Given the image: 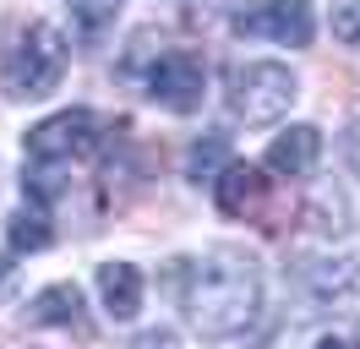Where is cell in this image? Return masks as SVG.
<instances>
[{
  "label": "cell",
  "mask_w": 360,
  "mask_h": 349,
  "mask_svg": "<svg viewBox=\"0 0 360 349\" xmlns=\"http://www.w3.org/2000/svg\"><path fill=\"white\" fill-rule=\"evenodd\" d=\"M262 311V273L246 251H213L191 262L186 284V317L202 338H240Z\"/></svg>",
  "instance_id": "obj_1"
},
{
  "label": "cell",
  "mask_w": 360,
  "mask_h": 349,
  "mask_svg": "<svg viewBox=\"0 0 360 349\" xmlns=\"http://www.w3.org/2000/svg\"><path fill=\"white\" fill-rule=\"evenodd\" d=\"M66 61H71L66 33L49 27V22H27V27L11 33L6 55H0V87H6L11 99H44V93L60 87Z\"/></svg>",
  "instance_id": "obj_2"
},
{
  "label": "cell",
  "mask_w": 360,
  "mask_h": 349,
  "mask_svg": "<svg viewBox=\"0 0 360 349\" xmlns=\"http://www.w3.org/2000/svg\"><path fill=\"white\" fill-rule=\"evenodd\" d=\"M295 93H300V82H295L290 65L278 61H246L229 71V109L246 120V126H273V120H284L295 104Z\"/></svg>",
  "instance_id": "obj_3"
},
{
  "label": "cell",
  "mask_w": 360,
  "mask_h": 349,
  "mask_svg": "<svg viewBox=\"0 0 360 349\" xmlns=\"http://www.w3.org/2000/svg\"><path fill=\"white\" fill-rule=\"evenodd\" d=\"M98 115L93 109H60V115H49L39 126H27L22 148L33 164H71V158H88L98 148Z\"/></svg>",
  "instance_id": "obj_4"
},
{
  "label": "cell",
  "mask_w": 360,
  "mask_h": 349,
  "mask_svg": "<svg viewBox=\"0 0 360 349\" xmlns=\"http://www.w3.org/2000/svg\"><path fill=\"white\" fill-rule=\"evenodd\" d=\"M202 93H207V71H202V61L186 55V49L158 55L153 71H148V99H153L158 109H169V115L202 109Z\"/></svg>",
  "instance_id": "obj_5"
},
{
  "label": "cell",
  "mask_w": 360,
  "mask_h": 349,
  "mask_svg": "<svg viewBox=\"0 0 360 349\" xmlns=\"http://www.w3.org/2000/svg\"><path fill=\"white\" fill-rule=\"evenodd\" d=\"M235 33L246 39H273V44H311L316 17H311V0H257L251 11L235 17Z\"/></svg>",
  "instance_id": "obj_6"
},
{
  "label": "cell",
  "mask_w": 360,
  "mask_h": 349,
  "mask_svg": "<svg viewBox=\"0 0 360 349\" xmlns=\"http://www.w3.org/2000/svg\"><path fill=\"white\" fill-rule=\"evenodd\" d=\"M306 289L322 311H338V317H360V262L333 257V262H311L306 267Z\"/></svg>",
  "instance_id": "obj_7"
},
{
  "label": "cell",
  "mask_w": 360,
  "mask_h": 349,
  "mask_svg": "<svg viewBox=\"0 0 360 349\" xmlns=\"http://www.w3.org/2000/svg\"><path fill=\"white\" fill-rule=\"evenodd\" d=\"M316 158H322V131L316 126H290V131H278L268 142V170L273 174L300 180V174L316 170Z\"/></svg>",
  "instance_id": "obj_8"
},
{
  "label": "cell",
  "mask_w": 360,
  "mask_h": 349,
  "mask_svg": "<svg viewBox=\"0 0 360 349\" xmlns=\"http://www.w3.org/2000/svg\"><path fill=\"white\" fill-rule=\"evenodd\" d=\"M27 322L33 327H77V333H88L82 289H77V284H49V289H39L33 305H27Z\"/></svg>",
  "instance_id": "obj_9"
},
{
  "label": "cell",
  "mask_w": 360,
  "mask_h": 349,
  "mask_svg": "<svg viewBox=\"0 0 360 349\" xmlns=\"http://www.w3.org/2000/svg\"><path fill=\"white\" fill-rule=\"evenodd\" d=\"M98 295H104V311L115 322H131L142 311V273L131 262H104L98 267Z\"/></svg>",
  "instance_id": "obj_10"
},
{
  "label": "cell",
  "mask_w": 360,
  "mask_h": 349,
  "mask_svg": "<svg viewBox=\"0 0 360 349\" xmlns=\"http://www.w3.org/2000/svg\"><path fill=\"white\" fill-rule=\"evenodd\" d=\"M213 186H219V208H224V213H235V218L262 202V170H257V164H229Z\"/></svg>",
  "instance_id": "obj_11"
},
{
  "label": "cell",
  "mask_w": 360,
  "mask_h": 349,
  "mask_svg": "<svg viewBox=\"0 0 360 349\" xmlns=\"http://www.w3.org/2000/svg\"><path fill=\"white\" fill-rule=\"evenodd\" d=\"M235 164V153H229V137L224 131H207L202 142H191V153H186V174L202 186V180H219V174Z\"/></svg>",
  "instance_id": "obj_12"
},
{
  "label": "cell",
  "mask_w": 360,
  "mask_h": 349,
  "mask_svg": "<svg viewBox=\"0 0 360 349\" xmlns=\"http://www.w3.org/2000/svg\"><path fill=\"white\" fill-rule=\"evenodd\" d=\"M6 240H11V251H44L55 240V229H49V218L39 208H22V213L6 218Z\"/></svg>",
  "instance_id": "obj_13"
},
{
  "label": "cell",
  "mask_w": 360,
  "mask_h": 349,
  "mask_svg": "<svg viewBox=\"0 0 360 349\" xmlns=\"http://www.w3.org/2000/svg\"><path fill=\"white\" fill-rule=\"evenodd\" d=\"M60 170H66V164H33L22 186H27L33 196H39V202H55V196L66 191V174H60Z\"/></svg>",
  "instance_id": "obj_14"
},
{
  "label": "cell",
  "mask_w": 360,
  "mask_h": 349,
  "mask_svg": "<svg viewBox=\"0 0 360 349\" xmlns=\"http://www.w3.org/2000/svg\"><path fill=\"white\" fill-rule=\"evenodd\" d=\"M333 39L360 44V0H333Z\"/></svg>",
  "instance_id": "obj_15"
},
{
  "label": "cell",
  "mask_w": 360,
  "mask_h": 349,
  "mask_svg": "<svg viewBox=\"0 0 360 349\" xmlns=\"http://www.w3.org/2000/svg\"><path fill=\"white\" fill-rule=\"evenodd\" d=\"M344 158H349V170L360 174V120L349 126V137H344Z\"/></svg>",
  "instance_id": "obj_16"
},
{
  "label": "cell",
  "mask_w": 360,
  "mask_h": 349,
  "mask_svg": "<svg viewBox=\"0 0 360 349\" xmlns=\"http://www.w3.org/2000/svg\"><path fill=\"white\" fill-rule=\"evenodd\" d=\"M219 0H186V11H213Z\"/></svg>",
  "instance_id": "obj_17"
},
{
  "label": "cell",
  "mask_w": 360,
  "mask_h": 349,
  "mask_svg": "<svg viewBox=\"0 0 360 349\" xmlns=\"http://www.w3.org/2000/svg\"><path fill=\"white\" fill-rule=\"evenodd\" d=\"M311 349H349L344 338H322V344H311Z\"/></svg>",
  "instance_id": "obj_18"
},
{
  "label": "cell",
  "mask_w": 360,
  "mask_h": 349,
  "mask_svg": "<svg viewBox=\"0 0 360 349\" xmlns=\"http://www.w3.org/2000/svg\"><path fill=\"white\" fill-rule=\"evenodd\" d=\"M71 6H77V11H88V0H71Z\"/></svg>",
  "instance_id": "obj_19"
}]
</instances>
